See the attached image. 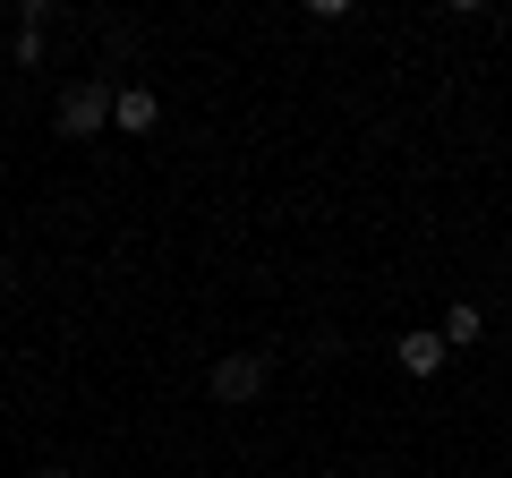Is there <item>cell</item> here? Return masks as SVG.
Returning a JSON list of instances; mask_svg holds the SVG:
<instances>
[{
    "mask_svg": "<svg viewBox=\"0 0 512 478\" xmlns=\"http://www.w3.org/2000/svg\"><path fill=\"white\" fill-rule=\"evenodd\" d=\"M111 103H120L111 86H94V77H77V86L60 94V111H52V120H60V137H103V129H111Z\"/></svg>",
    "mask_w": 512,
    "mask_h": 478,
    "instance_id": "6da1fadb",
    "label": "cell"
},
{
    "mask_svg": "<svg viewBox=\"0 0 512 478\" xmlns=\"http://www.w3.org/2000/svg\"><path fill=\"white\" fill-rule=\"evenodd\" d=\"M256 393H265V359H256V350H231V359H214V402H256Z\"/></svg>",
    "mask_w": 512,
    "mask_h": 478,
    "instance_id": "7a4b0ae2",
    "label": "cell"
},
{
    "mask_svg": "<svg viewBox=\"0 0 512 478\" xmlns=\"http://www.w3.org/2000/svg\"><path fill=\"white\" fill-rule=\"evenodd\" d=\"M393 359H402V376H444L453 342H444V333H402V342H393Z\"/></svg>",
    "mask_w": 512,
    "mask_h": 478,
    "instance_id": "3957f363",
    "label": "cell"
},
{
    "mask_svg": "<svg viewBox=\"0 0 512 478\" xmlns=\"http://www.w3.org/2000/svg\"><path fill=\"white\" fill-rule=\"evenodd\" d=\"M154 111H163V103H154V86H120V103H111V129H120V137H146V129H154Z\"/></svg>",
    "mask_w": 512,
    "mask_h": 478,
    "instance_id": "277c9868",
    "label": "cell"
},
{
    "mask_svg": "<svg viewBox=\"0 0 512 478\" xmlns=\"http://www.w3.org/2000/svg\"><path fill=\"white\" fill-rule=\"evenodd\" d=\"M478 333H487V316H478V308H470V299H461V308H453V316H444V342H453V350H461V342H478Z\"/></svg>",
    "mask_w": 512,
    "mask_h": 478,
    "instance_id": "5b68a950",
    "label": "cell"
},
{
    "mask_svg": "<svg viewBox=\"0 0 512 478\" xmlns=\"http://www.w3.org/2000/svg\"><path fill=\"white\" fill-rule=\"evenodd\" d=\"M35 478H69V470H35Z\"/></svg>",
    "mask_w": 512,
    "mask_h": 478,
    "instance_id": "8992f818",
    "label": "cell"
}]
</instances>
